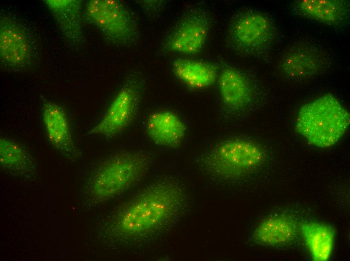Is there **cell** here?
I'll return each mask as SVG.
<instances>
[{"instance_id":"obj_19","label":"cell","mask_w":350,"mask_h":261,"mask_svg":"<svg viewBox=\"0 0 350 261\" xmlns=\"http://www.w3.org/2000/svg\"><path fill=\"white\" fill-rule=\"evenodd\" d=\"M176 76L187 86L196 89L211 85L217 77L215 68L204 62L187 59H178L172 65Z\"/></svg>"},{"instance_id":"obj_10","label":"cell","mask_w":350,"mask_h":261,"mask_svg":"<svg viewBox=\"0 0 350 261\" xmlns=\"http://www.w3.org/2000/svg\"><path fill=\"white\" fill-rule=\"evenodd\" d=\"M331 58L323 49L308 42H298L283 52L278 70L284 77L301 81L323 73L331 66Z\"/></svg>"},{"instance_id":"obj_15","label":"cell","mask_w":350,"mask_h":261,"mask_svg":"<svg viewBox=\"0 0 350 261\" xmlns=\"http://www.w3.org/2000/svg\"><path fill=\"white\" fill-rule=\"evenodd\" d=\"M291 7L297 15L333 26L343 24L349 15V2L345 0H298Z\"/></svg>"},{"instance_id":"obj_17","label":"cell","mask_w":350,"mask_h":261,"mask_svg":"<svg viewBox=\"0 0 350 261\" xmlns=\"http://www.w3.org/2000/svg\"><path fill=\"white\" fill-rule=\"evenodd\" d=\"M298 228L297 222L291 217L271 216L258 224L254 231L253 237L257 242L265 245L286 244L295 239Z\"/></svg>"},{"instance_id":"obj_9","label":"cell","mask_w":350,"mask_h":261,"mask_svg":"<svg viewBox=\"0 0 350 261\" xmlns=\"http://www.w3.org/2000/svg\"><path fill=\"white\" fill-rule=\"evenodd\" d=\"M33 38L21 22L10 15L0 19V58L7 70L23 72L33 67L37 50Z\"/></svg>"},{"instance_id":"obj_2","label":"cell","mask_w":350,"mask_h":261,"mask_svg":"<svg viewBox=\"0 0 350 261\" xmlns=\"http://www.w3.org/2000/svg\"><path fill=\"white\" fill-rule=\"evenodd\" d=\"M349 124L347 109L334 95L327 93L302 106L296 117L295 128L310 144L326 148L339 141Z\"/></svg>"},{"instance_id":"obj_14","label":"cell","mask_w":350,"mask_h":261,"mask_svg":"<svg viewBox=\"0 0 350 261\" xmlns=\"http://www.w3.org/2000/svg\"><path fill=\"white\" fill-rule=\"evenodd\" d=\"M145 126L150 139L163 147L179 146L186 135V127L183 121L177 114L168 110L152 112L146 119Z\"/></svg>"},{"instance_id":"obj_8","label":"cell","mask_w":350,"mask_h":261,"mask_svg":"<svg viewBox=\"0 0 350 261\" xmlns=\"http://www.w3.org/2000/svg\"><path fill=\"white\" fill-rule=\"evenodd\" d=\"M211 26V17L205 8L200 6L190 7L166 37L164 48L171 53L196 55L205 46Z\"/></svg>"},{"instance_id":"obj_5","label":"cell","mask_w":350,"mask_h":261,"mask_svg":"<svg viewBox=\"0 0 350 261\" xmlns=\"http://www.w3.org/2000/svg\"><path fill=\"white\" fill-rule=\"evenodd\" d=\"M277 37L275 23L269 15L246 9L238 11L231 18L227 29V42L236 54L257 57L271 51Z\"/></svg>"},{"instance_id":"obj_16","label":"cell","mask_w":350,"mask_h":261,"mask_svg":"<svg viewBox=\"0 0 350 261\" xmlns=\"http://www.w3.org/2000/svg\"><path fill=\"white\" fill-rule=\"evenodd\" d=\"M0 165L10 174L27 180H35L38 174L37 162L26 148L4 137L0 139Z\"/></svg>"},{"instance_id":"obj_1","label":"cell","mask_w":350,"mask_h":261,"mask_svg":"<svg viewBox=\"0 0 350 261\" xmlns=\"http://www.w3.org/2000/svg\"><path fill=\"white\" fill-rule=\"evenodd\" d=\"M181 188L169 181L148 185L118 209L109 221L110 234L120 240L148 237L169 223L182 209Z\"/></svg>"},{"instance_id":"obj_6","label":"cell","mask_w":350,"mask_h":261,"mask_svg":"<svg viewBox=\"0 0 350 261\" xmlns=\"http://www.w3.org/2000/svg\"><path fill=\"white\" fill-rule=\"evenodd\" d=\"M84 15L111 45L127 48L138 42L140 33L135 17L123 2L117 0L88 1L84 5Z\"/></svg>"},{"instance_id":"obj_13","label":"cell","mask_w":350,"mask_h":261,"mask_svg":"<svg viewBox=\"0 0 350 261\" xmlns=\"http://www.w3.org/2000/svg\"><path fill=\"white\" fill-rule=\"evenodd\" d=\"M63 38L70 46L83 42L82 2L79 0H44Z\"/></svg>"},{"instance_id":"obj_4","label":"cell","mask_w":350,"mask_h":261,"mask_svg":"<svg viewBox=\"0 0 350 261\" xmlns=\"http://www.w3.org/2000/svg\"><path fill=\"white\" fill-rule=\"evenodd\" d=\"M266 159V153L257 143L232 138L211 146L200 158L202 168L209 175L230 180L254 171Z\"/></svg>"},{"instance_id":"obj_11","label":"cell","mask_w":350,"mask_h":261,"mask_svg":"<svg viewBox=\"0 0 350 261\" xmlns=\"http://www.w3.org/2000/svg\"><path fill=\"white\" fill-rule=\"evenodd\" d=\"M42 118L48 139L53 148L70 160L77 158L78 151L62 108L54 102L47 101L43 106Z\"/></svg>"},{"instance_id":"obj_18","label":"cell","mask_w":350,"mask_h":261,"mask_svg":"<svg viewBox=\"0 0 350 261\" xmlns=\"http://www.w3.org/2000/svg\"><path fill=\"white\" fill-rule=\"evenodd\" d=\"M300 230L311 257L315 261H326L330 257L335 231L330 225L317 221H305Z\"/></svg>"},{"instance_id":"obj_12","label":"cell","mask_w":350,"mask_h":261,"mask_svg":"<svg viewBox=\"0 0 350 261\" xmlns=\"http://www.w3.org/2000/svg\"><path fill=\"white\" fill-rule=\"evenodd\" d=\"M219 89L223 106L232 112L246 108L253 98V88L249 78L243 71L232 66H227L220 72Z\"/></svg>"},{"instance_id":"obj_3","label":"cell","mask_w":350,"mask_h":261,"mask_svg":"<svg viewBox=\"0 0 350 261\" xmlns=\"http://www.w3.org/2000/svg\"><path fill=\"white\" fill-rule=\"evenodd\" d=\"M152 163L147 153L142 151L117 152L104 161L86 182L90 198L103 202L126 190L146 174Z\"/></svg>"},{"instance_id":"obj_7","label":"cell","mask_w":350,"mask_h":261,"mask_svg":"<svg viewBox=\"0 0 350 261\" xmlns=\"http://www.w3.org/2000/svg\"><path fill=\"white\" fill-rule=\"evenodd\" d=\"M145 86L142 73L133 71L129 74L102 119L90 133L105 138L121 133L135 119Z\"/></svg>"}]
</instances>
